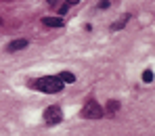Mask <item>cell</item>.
Returning a JSON list of instances; mask_svg holds the SVG:
<instances>
[{
	"label": "cell",
	"mask_w": 155,
	"mask_h": 136,
	"mask_svg": "<svg viewBox=\"0 0 155 136\" xmlns=\"http://www.w3.org/2000/svg\"><path fill=\"white\" fill-rule=\"evenodd\" d=\"M29 86L34 90H40V92H46V94H57L63 90V82L59 80V76H44V78H38V80H31Z\"/></svg>",
	"instance_id": "cell-1"
},
{
	"label": "cell",
	"mask_w": 155,
	"mask_h": 136,
	"mask_svg": "<svg viewBox=\"0 0 155 136\" xmlns=\"http://www.w3.org/2000/svg\"><path fill=\"white\" fill-rule=\"evenodd\" d=\"M105 113H103V107L94 101V99H88L86 103H84V107H82V117H86V119H101Z\"/></svg>",
	"instance_id": "cell-2"
},
{
	"label": "cell",
	"mask_w": 155,
	"mask_h": 136,
	"mask_svg": "<svg viewBox=\"0 0 155 136\" xmlns=\"http://www.w3.org/2000/svg\"><path fill=\"white\" fill-rule=\"evenodd\" d=\"M61 119H63V111L59 105H51L44 109V124L46 126H57V124H61Z\"/></svg>",
	"instance_id": "cell-3"
},
{
	"label": "cell",
	"mask_w": 155,
	"mask_h": 136,
	"mask_svg": "<svg viewBox=\"0 0 155 136\" xmlns=\"http://www.w3.org/2000/svg\"><path fill=\"white\" fill-rule=\"evenodd\" d=\"M27 42L25 38H19V40H13V42H8L6 44V50L8 53H17V50H23V48H27Z\"/></svg>",
	"instance_id": "cell-4"
},
{
	"label": "cell",
	"mask_w": 155,
	"mask_h": 136,
	"mask_svg": "<svg viewBox=\"0 0 155 136\" xmlns=\"http://www.w3.org/2000/svg\"><path fill=\"white\" fill-rule=\"evenodd\" d=\"M42 23L46 27H63V17H44Z\"/></svg>",
	"instance_id": "cell-5"
},
{
	"label": "cell",
	"mask_w": 155,
	"mask_h": 136,
	"mask_svg": "<svg viewBox=\"0 0 155 136\" xmlns=\"http://www.w3.org/2000/svg\"><path fill=\"white\" fill-rule=\"evenodd\" d=\"M128 21H130V15L126 13V15H122V19H120V21H115V23L111 25V31H120V29H124Z\"/></svg>",
	"instance_id": "cell-6"
},
{
	"label": "cell",
	"mask_w": 155,
	"mask_h": 136,
	"mask_svg": "<svg viewBox=\"0 0 155 136\" xmlns=\"http://www.w3.org/2000/svg\"><path fill=\"white\" fill-rule=\"evenodd\" d=\"M59 80L63 82V84H74V82H76V76H74L71 71H61V73H59Z\"/></svg>",
	"instance_id": "cell-7"
},
{
	"label": "cell",
	"mask_w": 155,
	"mask_h": 136,
	"mask_svg": "<svg viewBox=\"0 0 155 136\" xmlns=\"http://www.w3.org/2000/svg\"><path fill=\"white\" fill-rule=\"evenodd\" d=\"M107 111H109V115H115V113L120 111V101H109V105H107Z\"/></svg>",
	"instance_id": "cell-8"
},
{
	"label": "cell",
	"mask_w": 155,
	"mask_h": 136,
	"mask_svg": "<svg viewBox=\"0 0 155 136\" xmlns=\"http://www.w3.org/2000/svg\"><path fill=\"white\" fill-rule=\"evenodd\" d=\"M143 82H145V84H151V82H153V71H151V69H145V71H143Z\"/></svg>",
	"instance_id": "cell-9"
},
{
	"label": "cell",
	"mask_w": 155,
	"mask_h": 136,
	"mask_svg": "<svg viewBox=\"0 0 155 136\" xmlns=\"http://www.w3.org/2000/svg\"><path fill=\"white\" fill-rule=\"evenodd\" d=\"M67 8H69V4H63V6H59V17H63V15L67 13Z\"/></svg>",
	"instance_id": "cell-10"
},
{
	"label": "cell",
	"mask_w": 155,
	"mask_h": 136,
	"mask_svg": "<svg viewBox=\"0 0 155 136\" xmlns=\"http://www.w3.org/2000/svg\"><path fill=\"white\" fill-rule=\"evenodd\" d=\"M107 6H109V0H101L99 2V8H107Z\"/></svg>",
	"instance_id": "cell-11"
},
{
	"label": "cell",
	"mask_w": 155,
	"mask_h": 136,
	"mask_svg": "<svg viewBox=\"0 0 155 136\" xmlns=\"http://www.w3.org/2000/svg\"><path fill=\"white\" fill-rule=\"evenodd\" d=\"M57 2H59V0H48V4H51V6H54Z\"/></svg>",
	"instance_id": "cell-12"
},
{
	"label": "cell",
	"mask_w": 155,
	"mask_h": 136,
	"mask_svg": "<svg viewBox=\"0 0 155 136\" xmlns=\"http://www.w3.org/2000/svg\"><path fill=\"white\" fill-rule=\"evenodd\" d=\"M76 2H80V0H67V4H76Z\"/></svg>",
	"instance_id": "cell-13"
}]
</instances>
